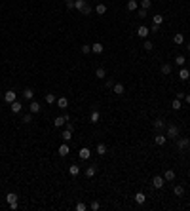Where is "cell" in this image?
Instances as JSON below:
<instances>
[{"instance_id": "cell-1", "label": "cell", "mask_w": 190, "mask_h": 211, "mask_svg": "<svg viewBox=\"0 0 190 211\" xmlns=\"http://www.w3.org/2000/svg\"><path fill=\"white\" fill-rule=\"evenodd\" d=\"M188 147H190V139L188 137H177V148H179L181 152L186 150Z\"/></svg>"}, {"instance_id": "cell-2", "label": "cell", "mask_w": 190, "mask_h": 211, "mask_svg": "<svg viewBox=\"0 0 190 211\" xmlns=\"http://www.w3.org/2000/svg\"><path fill=\"white\" fill-rule=\"evenodd\" d=\"M167 137H171V139H177L179 137V128L177 125H167Z\"/></svg>"}, {"instance_id": "cell-3", "label": "cell", "mask_w": 190, "mask_h": 211, "mask_svg": "<svg viewBox=\"0 0 190 211\" xmlns=\"http://www.w3.org/2000/svg\"><path fill=\"white\" fill-rule=\"evenodd\" d=\"M165 185V179L164 177H160V175H156L154 179H152V186H154V188H162V186Z\"/></svg>"}, {"instance_id": "cell-4", "label": "cell", "mask_w": 190, "mask_h": 211, "mask_svg": "<svg viewBox=\"0 0 190 211\" xmlns=\"http://www.w3.org/2000/svg\"><path fill=\"white\" fill-rule=\"evenodd\" d=\"M112 91L116 93V95H124V93H126V88H124V84H114V86H112Z\"/></svg>"}, {"instance_id": "cell-5", "label": "cell", "mask_w": 190, "mask_h": 211, "mask_svg": "<svg viewBox=\"0 0 190 211\" xmlns=\"http://www.w3.org/2000/svg\"><path fill=\"white\" fill-rule=\"evenodd\" d=\"M154 141H156V145H158V147H164L165 141H167V135H164V133H158V135L154 137Z\"/></svg>"}, {"instance_id": "cell-6", "label": "cell", "mask_w": 190, "mask_h": 211, "mask_svg": "<svg viewBox=\"0 0 190 211\" xmlns=\"http://www.w3.org/2000/svg\"><path fill=\"white\" fill-rule=\"evenodd\" d=\"M15 97H17V95H15V91H6V93H4V101L10 103V105L15 101Z\"/></svg>"}, {"instance_id": "cell-7", "label": "cell", "mask_w": 190, "mask_h": 211, "mask_svg": "<svg viewBox=\"0 0 190 211\" xmlns=\"http://www.w3.org/2000/svg\"><path fill=\"white\" fill-rule=\"evenodd\" d=\"M148 32H150V29H147V27H143V25H141L139 29H137V36H139V38H147V36H148Z\"/></svg>"}, {"instance_id": "cell-8", "label": "cell", "mask_w": 190, "mask_h": 211, "mask_svg": "<svg viewBox=\"0 0 190 211\" xmlns=\"http://www.w3.org/2000/svg\"><path fill=\"white\" fill-rule=\"evenodd\" d=\"M40 108H42V107H40V103H36V101H31L29 110L32 112V114H38V112H40Z\"/></svg>"}, {"instance_id": "cell-9", "label": "cell", "mask_w": 190, "mask_h": 211, "mask_svg": "<svg viewBox=\"0 0 190 211\" xmlns=\"http://www.w3.org/2000/svg\"><path fill=\"white\" fill-rule=\"evenodd\" d=\"M68 152H70V148H68V145L67 143H63L61 145V147H59V156H68Z\"/></svg>"}, {"instance_id": "cell-10", "label": "cell", "mask_w": 190, "mask_h": 211, "mask_svg": "<svg viewBox=\"0 0 190 211\" xmlns=\"http://www.w3.org/2000/svg\"><path fill=\"white\" fill-rule=\"evenodd\" d=\"M90 156H91V150H90V148H86V147L80 148V158H82V160H88Z\"/></svg>"}, {"instance_id": "cell-11", "label": "cell", "mask_w": 190, "mask_h": 211, "mask_svg": "<svg viewBox=\"0 0 190 211\" xmlns=\"http://www.w3.org/2000/svg\"><path fill=\"white\" fill-rule=\"evenodd\" d=\"M65 124H67V120H65V116H57V118L53 120V125H55V128H63Z\"/></svg>"}, {"instance_id": "cell-12", "label": "cell", "mask_w": 190, "mask_h": 211, "mask_svg": "<svg viewBox=\"0 0 190 211\" xmlns=\"http://www.w3.org/2000/svg\"><path fill=\"white\" fill-rule=\"evenodd\" d=\"M103 44H99V42H95V44H91V51H93V53H103Z\"/></svg>"}, {"instance_id": "cell-13", "label": "cell", "mask_w": 190, "mask_h": 211, "mask_svg": "<svg viewBox=\"0 0 190 211\" xmlns=\"http://www.w3.org/2000/svg\"><path fill=\"white\" fill-rule=\"evenodd\" d=\"M179 78H181V80H184V82H186V80L190 78V72H188V68H184V67L181 68V72H179Z\"/></svg>"}, {"instance_id": "cell-14", "label": "cell", "mask_w": 190, "mask_h": 211, "mask_svg": "<svg viewBox=\"0 0 190 211\" xmlns=\"http://www.w3.org/2000/svg\"><path fill=\"white\" fill-rule=\"evenodd\" d=\"M57 107H59V108H63V110L68 107V101H67V97H59V99H57Z\"/></svg>"}, {"instance_id": "cell-15", "label": "cell", "mask_w": 190, "mask_h": 211, "mask_svg": "<svg viewBox=\"0 0 190 211\" xmlns=\"http://www.w3.org/2000/svg\"><path fill=\"white\" fill-rule=\"evenodd\" d=\"M23 97H25V99H29V101H32V97H34V91H32L31 88H25V90H23Z\"/></svg>"}, {"instance_id": "cell-16", "label": "cell", "mask_w": 190, "mask_h": 211, "mask_svg": "<svg viewBox=\"0 0 190 211\" xmlns=\"http://www.w3.org/2000/svg\"><path fill=\"white\" fill-rule=\"evenodd\" d=\"M135 202H137V204H141V205H143L144 202H147V196H144L143 192H137V194H135Z\"/></svg>"}, {"instance_id": "cell-17", "label": "cell", "mask_w": 190, "mask_h": 211, "mask_svg": "<svg viewBox=\"0 0 190 211\" xmlns=\"http://www.w3.org/2000/svg\"><path fill=\"white\" fill-rule=\"evenodd\" d=\"M10 108H11V112H21V103H19V101H14V103L10 105Z\"/></svg>"}, {"instance_id": "cell-18", "label": "cell", "mask_w": 190, "mask_h": 211, "mask_svg": "<svg viewBox=\"0 0 190 211\" xmlns=\"http://www.w3.org/2000/svg\"><path fill=\"white\" fill-rule=\"evenodd\" d=\"M152 125H154V129H164V128H165V122L162 120V118H156Z\"/></svg>"}, {"instance_id": "cell-19", "label": "cell", "mask_w": 190, "mask_h": 211, "mask_svg": "<svg viewBox=\"0 0 190 211\" xmlns=\"http://www.w3.org/2000/svg\"><path fill=\"white\" fill-rule=\"evenodd\" d=\"M95 76H97V78H101V80H103V78H107V71H105L103 67H99V68L95 71Z\"/></svg>"}, {"instance_id": "cell-20", "label": "cell", "mask_w": 190, "mask_h": 211, "mask_svg": "<svg viewBox=\"0 0 190 211\" xmlns=\"http://www.w3.org/2000/svg\"><path fill=\"white\" fill-rule=\"evenodd\" d=\"M86 4H88L86 0H74V8H76V10H80V11L86 8Z\"/></svg>"}, {"instance_id": "cell-21", "label": "cell", "mask_w": 190, "mask_h": 211, "mask_svg": "<svg viewBox=\"0 0 190 211\" xmlns=\"http://www.w3.org/2000/svg\"><path fill=\"white\" fill-rule=\"evenodd\" d=\"M6 202H8V204H15V202H17V194H15V192H10V194L6 196Z\"/></svg>"}, {"instance_id": "cell-22", "label": "cell", "mask_w": 190, "mask_h": 211, "mask_svg": "<svg viewBox=\"0 0 190 211\" xmlns=\"http://www.w3.org/2000/svg\"><path fill=\"white\" fill-rule=\"evenodd\" d=\"M95 152L99 154V156H103V154H107V145H97V148H95Z\"/></svg>"}, {"instance_id": "cell-23", "label": "cell", "mask_w": 190, "mask_h": 211, "mask_svg": "<svg viewBox=\"0 0 190 211\" xmlns=\"http://www.w3.org/2000/svg\"><path fill=\"white\" fill-rule=\"evenodd\" d=\"M164 179L165 181H173L175 179V171H173V169H167V171L164 173Z\"/></svg>"}, {"instance_id": "cell-24", "label": "cell", "mask_w": 190, "mask_h": 211, "mask_svg": "<svg viewBox=\"0 0 190 211\" xmlns=\"http://www.w3.org/2000/svg\"><path fill=\"white\" fill-rule=\"evenodd\" d=\"M99 118H101V114H99L97 110H93V112L90 114V122H91V124H97V122H99Z\"/></svg>"}, {"instance_id": "cell-25", "label": "cell", "mask_w": 190, "mask_h": 211, "mask_svg": "<svg viewBox=\"0 0 190 211\" xmlns=\"http://www.w3.org/2000/svg\"><path fill=\"white\" fill-rule=\"evenodd\" d=\"M105 11H107V6H105V4H97V6H95V14L103 15Z\"/></svg>"}, {"instance_id": "cell-26", "label": "cell", "mask_w": 190, "mask_h": 211, "mask_svg": "<svg viewBox=\"0 0 190 211\" xmlns=\"http://www.w3.org/2000/svg\"><path fill=\"white\" fill-rule=\"evenodd\" d=\"M137 8H139V4H137V0H129V2H127V10H129V11H135Z\"/></svg>"}, {"instance_id": "cell-27", "label": "cell", "mask_w": 190, "mask_h": 211, "mask_svg": "<svg viewBox=\"0 0 190 211\" xmlns=\"http://www.w3.org/2000/svg\"><path fill=\"white\" fill-rule=\"evenodd\" d=\"M162 74H171V65H169V63L162 65Z\"/></svg>"}, {"instance_id": "cell-28", "label": "cell", "mask_w": 190, "mask_h": 211, "mask_svg": "<svg viewBox=\"0 0 190 211\" xmlns=\"http://www.w3.org/2000/svg\"><path fill=\"white\" fill-rule=\"evenodd\" d=\"M95 173H97V168H95V165H90V168L86 169V177H93Z\"/></svg>"}, {"instance_id": "cell-29", "label": "cell", "mask_w": 190, "mask_h": 211, "mask_svg": "<svg viewBox=\"0 0 190 211\" xmlns=\"http://www.w3.org/2000/svg\"><path fill=\"white\" fill-rule=\"evenodd\" d=\"M68 173H70V175H78V173H80V168H78L76 164H72L70 168H68Z\"/></svg>"}, {"instance_id": "cell-30", "label": "cell", "mask_w": 190, "mask_h": 211, "mask_svg": "<svg viewBox=\"0 0 190 211\" xmlns=\"http://www.w3.org/2000/svg\"><path fill=\"white\" fill-rule=\"evenodd\" d=\"M175 63L179 65V67H184V63H186V59H184V55H177V57H175Z\"/></svg>"}, {"instance_id": "cell-31", "label": "cell", "mask_w": 190, "mask_h": 211, "mask_svg": "<svg viewBox=\"0 0 190 211\" xmlns=\"http://www.w3.org/2000/svg\"><path fill=\"white\" fill-rule=\"evenodd\" d=\"M173 42H175V44H183V42H184V36L179 32V34H175V36H173Z\"/></svg>"}, {"instance_id": "cell-32", "label": "cell", "mask_w": 190, "mask_h": 211, "mask_svg": "<svg viewBox=\"0 0 190 211\" xmlns=\"http://www.w3.org/2000/svg\"><path fill=\"white\" fill-rule=\"evenodd\" d=\"M171 107L175 108V110H181V108H183V103H181V99H175V101L171 103Z\"/></svg>"}, {"instance_id": "cell-33", "label": "cell", "mask_w": 190, "mask_h": 211, "mask_svg": "<svg viewBox=\"0 0 190 211\" xmlns=\"http://www.w3.org/2000/svg\"><path fill=\"white\" fill-rule=\"evenodd\" d=\"M32 118H34V114H32V112L25 114V116H23V124H31V122H32Z\"/></svg>"}, {"instance_id": "cell-34", "label": "cell", "mask_w": 190, "mask_h": 211, "mask_svg": "<svg viewBox=\"0 0 190 211\" xmlns=\"http://www.w3.org/2000/svg\"><path fill=\"white\" fill-rule=\"evenodd\" d=\"M152 21H154V25H162V23H164V15H154Z\"/></svg>"}, {"instance_id": "cell-35", "label": "cell", "mask_w": 190, "mask_h": 211, "mask_svg": "<svg viewBox=\"0 0 190 211\" xmlns=\"http://www.w3.org/2000/svg\"><path fill=\"white\" fill-rule=\"evenodd\" d=\"M55 101H57V99H55V95H53V93H48V95H46V103H48V105L55 103Z\"/></svg>"}, {"instance_id": "cell-36", "label": "cell", "mask_w": 190, "mask_h": 211, "mask_svg": "<svg viewBox=\"0 0 190 211\" xmlns=\"http://www.w3.org/2000/svg\"><path fill=\"white\" fill-rule=\"evenodd\" d=\"M63 139H65V143H67V141H70V139H72V131L65 129V131H63Z\"/></svg>"}, {"instance_id": "cell-37", "label": "cell", "mask_w": 190, "mask_h": 211, "mask_svg": "<svg viewBox=\"0 0 190 211\" xmlns=\"http://www.w3.org/2000/svg\"><path fill=\"white\" fill-rule=\"evenodd\" d=\"M150 6H152L150 0H141V8H143V10H148Z\"/></svg>"}, {"instance_id": "cell-38", "label": "cell", "mask_w": 190, "mask_h": 211, "mask_svg": "<svg viewBox=\"0 0 190 211\" xmlns=\"http://www.w3.org/2000/svg\"><path fill=\"white\" fill-rule=\"evenodd\" d=\"M91 11H93V8H91L90 4H86V8L82 10V14H84V15H91Z\"/></svg>"}, {"instance_id": "cell-39", "label": "cell", "mask_w": 190, "mask_h": 211, "mask_svg": "<svg viewBox=\"0 0 190 211\" xmlns=\"http://www.w3.org/2000/svg\"><path fill=\"white\" fill-rule=\"evenodd\" d=\"M143 48H144V50H147V51H150V50H152V48H154V44H152V42H150V40H147V42H144V44H143Z\"/></svg>"}, {"instance_id": "cell-40", "label": "cell", "mask_w": 190, "mask_h": 211, "mask_svg": "<svg viewBox=\"0 0 190 211\" xmlns=\"http://www.w3.org/2000/svg\"><path fill=\"white\" fill-rule=\"evenodd\" d=\"M86 209H88L86 204H82V202H78V204H76V211H86Z\"/></svg>"}, {"instance_id": "cell-41", "label": "cell", "mask_w": 190, "mask_h": 211, "mask_svg": "<svg viewBox=\"0 0 190 211\" xmlns=\"http://www.w3.org/2000/svg\"><path fill=\"white\" fill-rule=\"evenodd\" d=\"M183 194H184L183 186H175V196H183Z\"/></svg>"}, {"instance_id": "cell-42", "label": "cell", "mask_w": 190, "mask_h": 211, "mask_svg": "<svg viewBox=\"0 0 190 211\" xmlns=\"http://www.w3.org/2000/svg\"><path fill=\"white\" fill-rule=\"evenodd\" d=\"M65 6H67L68 10H72V8H74V0H65Z\"/></svg>"}, {"instance_id": "cell-43", "label": "cell", "mask_w": 190, "mask_h": 211, "mask_svg": "<svg viewBox=\"0 0 190 211\" xmlns=\"http://www.w3.org/2000/svg\"><path fill=\"white\" fill-rule=\"evenodd\" d=\"M90 207L93 209V211H97V209L101 207V204H99V202H91V205H90Z\"/></svg>"}, {"instance_id": "cell-44", "label": "cell", "mask_w": 190, "mask_h": 211, "mask_svg": "<svg viewBox=\"0 0 190 211\" xmlns=\"http://www.w3.org/2000/svg\"><path fill=\"white\" fill-rule=\"evenodd\" d=\"M65 128H67L68 131H74V124H70V120H68L67 124H65Z\"/></svg>"}, {"instance_id": "cell-45", "label": "cell", "mask_w": 190, "mask_h": 211, "mask_svg": "<svg viewBox=\"0 0 190 211\" xmlns=\"http://www.w3.org/2000/svg\"><path fill=\"white\" fill-rule=\"evenodd\" d=\"M91 51V46H82V53H90Z\"/></svg>"}, {"instance_id": "cell-46", "label": "cell", "mask_w": 190, "mask_h": 211, "mask_svg": "<svg viewBox=\"0 0 190 211\" xmlns=\"http://www.w3.org/2000/svg\"><path fill=\"white\" fill-rule=\"evenodd\" d=\"M139 15H141V19L147 17V10H143V8H141V10H139Z\"/></svg>"}, {"instance_id": "cell-47", "label": "cell", "mask_w": 190, "mask_h": 211, "mask_svg": "<svg viewBox=\"0 0 190 211\" xmlns=\"http://www.w3.org/2000/svg\"><path fill=\"white\" fill-rule=\"evenodd\" d=\"M184 95H186L184 91H179V93H177V99H181V101H183V99H184Z\"/></svg>"}, {"instance_id": "cell-48", "label": "cell", "mask_w": 190, "mask_h": 211, "mask_svg": "<svg viewBox=\"0 0 190 211\" xmlns=\"http://www.w3.org/2000/svg\"><path fill=\"white\" fill-rule=\"evenodd\" d=\"M184 101H186V103L190 105V93H188V95H184Z\"/></svg>"}, {"instance_id": "cell-49", "label": "cell", "mask_w": 190, "mask_h": 211, "mask_svg": "<svg viewBox=\"0 0 190 211\" xmlns=\"http://www.w3.org/2000/svg\"><path fill=\"white\" fill-rule=\"evenodd\" d=\"M188 51H190V44H188Z\"/></svg>"}, {"instance_id": "cell-50", "label": "cell", "mask_w": 190, "mask_h": 211, "mask_svg": "<svg viewBox=\"0 0 190 211\" xmlns=\"http://www.w3.org/2000/svg\"><path fill=\"white\" fill-rule=\"evenodd\" d=\"M95 2H97V0H95Z\"/></svg>"}]
</instances>
